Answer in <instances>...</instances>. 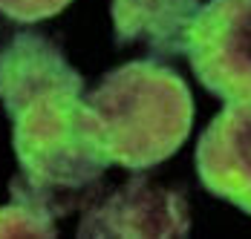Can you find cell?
Returning a JSON list of instances; mask_svg holds the SVG:
<instances>
[{
	"mask_svg": "<svg viewBox=\"0 0 251 239\" xmlns=\"http://www.w3.org/2000/svg\"><path fill=\"white\" fill-rule=\"evenodd\" d=\"M110 165L148 170L171 159L194 124V98L182 75L145 58L110 70L84 93Z\"/></svg>",
	"mask_w": 251,
	"mask_h": 239,
	"instance_id": "6da1fadb",
	"label": "cell"
},
{
	"mask_svg": "<svg viewBox=\"0 0 251 239\" xmlns=\"http://www.w3.org/2000/svg\"><path fill=\"white\" fill-rule=\"evenodd\" d=\"M84 84H64L24 98L9 113L21 176L12 193H26L47 208L87 193L110 167L99 142Z\"/></svg>",
	"mask_w": 251,
	"mask_h": 239,
	"instance_id": "7a4b0ae2",
	"label": "cell"
},
{
	"mask_svg": "<svg viewBox=\"0 0 251 239\" xmlns=\"http://www.w3.org/2000/svg\"><path fill=\"white\" fill-rule=\"evenodd\" d=\"M185 55L200 84L223 101H251V0L202 3Z\"/></svg>",
	"mask_w": 251,
	"mask_h": 239,
	"instance_id": "3957f363",
	"label": "cell"
},
{
	"mask_svg": "<svg viewBox=\"0 0 251 239\" xmlns=\"http://www.w3.org/2000/svg\"><path fill=\"white\" fill-rule=\"evenodd\" d=\"M191 214L185 196L151 179H130L104 193L78 225V237H185Z\"/></svg>",
	"mask_w": 251,
	"mask_h": 239,
	"instance_id": "277c9868",
	"label": "cell"
},
{
	"mask_svg": "<svg viewBox=\"0 0 251 239\" xmlns=\"http://www.w3.org/2000/svg\"><path fill=\"white\" fill-rule=\"evenodd\" d=\"M197 173L214 196L251 214V101H231L205 127Z\"/></svg>",
	"mask_w": 251,
	"mask_h": 239,
	"instance_id": "5b68a950",
	"label": "cell"
},
{
	"mask_svg": "<svg viewBox=\"0 0 251 239\" xmlns=\"http://www.w3.org/2000/svg\"><path fill=\"white\" fill-rule=\"evenodd\" d=\"M200 0H113V32L119 44H139L151 55H182Z\"/></svg>",
	"mask_w": 251,
	"mask_h": 239,
	"instance_id": "8992f818",
	"label": "cell"
},
{
	"mask_svg": "<svg viewBox=\"0 0 251 239\" xmlns=\"http://www.w3.org/2000/svg\"><path fill=\"white\" fill-rule=\"evenodd\" d=\"M15 202L0 208V237H55V211L44 202L26 196V193H12Z\"/></svg>",
	"mask_w": 251,
	"mask_h": 239,
	"instance_id": "52a82bcc",
	"label": "cell"
},
{
	"mask_svg": "<svg viewBox=\"0 0 251 239\" xmlns=\"http://www.w3.org/2000/svg\"><path fill=\"white\" fill-rule=\"evenodd\" d=\"M70 0H0V12L18 24H38L58 15Z\"/></svg>",
	"mask_w": 251,
	"mask_h": 239,
	"instance_id": "ba28073f",
	"label": "cell"
}]
</instances>
